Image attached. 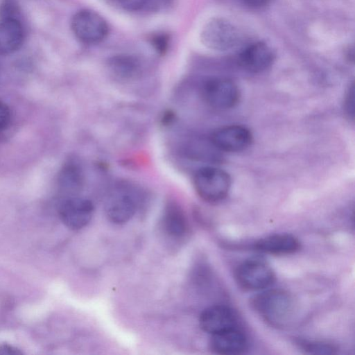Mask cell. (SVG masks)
Segmentation results:
<instances>
[{
    "label": "cell",
    "mask_w": 355,
    "mask_h": 355,
    "mask_svg": "<svg viewBox=\"0 0 355 355\" xmlns=\"http://www.w3.org/2000/svg\"><path fill=\"white\" fill-rule=\"evenodd\" d=\"M199 323L201 329L211 335L240 326L236 312L223 304L205 309L200 315Z\"/></svg>",
    "instance_id": "obj_10"
},
{
    "label": "cell",
    "mask_w": 355,
    "mask_h": 355,
    "mask_svg": "<svg viewBox=\"0 0 355 355\" xmlns=\"http://www.w3.org/2000/svg\"><path fill=\"white\" fill-rule=\"evenodd\" d=\"M246 4L253 7H261L268 4L271 0H242Z\"/></svg>",
    "instance_id": "obj_25"
},
{
    "label": "cell",
    "mask_w": 355,
    "mask_h": 355,
    "mask_svg": "<svg viewBox=\"0 0 355 355\" xmlns=\"http://www.w3.org/2000/svg\"><path fill=\"white\" fill-rule=\"evenodd\" d=\"M109 71L116 78L128 80L137 77L141 71L139 60L130 55H117L107 61Z\"/></svg>",
    "instance_id": "obj_17"
},
{
    "label": "cell",
    "mask_w": 355,
    "mask_h": 355,
    "mask_svg": "<svg viewBox=\"0 0 355 355\" xmlns=\"http://www.w3.org/2000/svg\"><path fill=\"white\" fill-rule=\"evenodd\" d=\"M62 222L73 230H80L90 222L94 212L93 202L77 196L67 197L58 209Z\"/></svg>",
    "instance_id": "obj_8"
},
{
    "label": "cell",
    "mask_w": 355,
    "mask_h": 355,
    "mask_svg": "<svg viewBox=\"0 0 355 355\" xmlns=\"http://www.w3.org/2000/svg\"><path fill=\"white\" fill-rule=\"evenodd\" d=\"M164 233L170 239L179 241L189 232V225L182 208L176 202H168L162 217Z\"/></svg>",
    "instance_id": "obj_14"
},
{
    "label": "cell",
    "mask_w": 355,
    "mask_h": 355,
    "mask_svg": "<svg viewBox=\"0 0 355 355\" xmlns=\"http://www.w3.org/2000/svg\"><path fill=\"white\" fill-rule=\"evenodd\" d=\"M205 46L216 51H226L234 47L239 40V33L230 22L214 19L207 23L201 33Z\"/></svg>",
    "instance_id": "obj_7"
},
{
    "label": "cell",
    "mask_w": 355,
    "mask_h": 355,
    "mask_svg": "<svg viewBox=\"0 0 355 355\" xmlns=\"http://www.w3.org/2000/svg\"><path fill=\"white\" fill-rule=\"evenodd\" d=\"M171 0H146L144 10L159 11L167 6Z\"/></svg>",
    "instance_id": "obj_21"
},
{
    "label": "cell",
    "mask_w": 355,
    "mask_h": 355,
    "mask_svg": "<svg viewBox=\"0 0 355 355\" xmlns=\"http://www.w3.org/2000/svg\"><path fill=\"white\" fill-rule=\"evenodd\" d=\"M114 1L119 4V1H121V0H114Z\"/></svg>",
    "instance_id": "obj_26"
},
{
    "label": "cell",
    "mask_w": 355,
    "mask_h": 355,
    "mask_svg": "<svg viewBox=\"0 0 355 355\" xmlns=\"http://www.w3.org/2000/svg\"><path fill=\"white\" fill-rule=\"evenodd\" d=\"M300 242L289 234H275L260 239L254 244V249L270 255H288L300 249Z\"/></svg>",
    "instance_id": "obj_15"
},
{
    "label": "cell",
    "mask_w": 355,
    "mask_h": 355,
    "mask_svg": "<svg viewBox=\"0 0 355 355\" xmlns=\"http://www.w3.org/2000/svg\"><path fill=\"white\" fill-rule=\"evenodd\" d=\"M200 93L209 106L221 110L234 107L240 98L237 85L231 80L223 78H212L204 81Z\"/></svg>",
    "instance_id": "obj_6"
},
{
    "label": "cell",
    "mask_w": 355,
    "mask_h": 355,
    "mask_svg": "<svg viewBox=\"0 0 355 355\" xmlns=\"http://www.w3.org/2000/svg\"><path fill=\"white\" fill-rule=\"evenodd\" d=\"M297 344L304 352L310 354H334L336 348L334 345L318 341L297 340Z\"/></svg>",
    "instance_id": "obj_18"
},
{
    "label": "cell",
    "mask_w": 355,
    "mask_h": 355,
    "mask_svg": "<svg viewBox=\"0 0 355 355\" xmlns=\"http://www.w3.org/2000/svg\"><path fill=\"white\" fill-rule=\"evenodd\" d=\"M153 45L159 53H164L168 46V37L164 35H157L152 38Z\"/></svg>",
    "instance_id": "obj_23"
},
{
    "label": "cell",
    "mask_w": 355,
    "mask_h": 355,
    "mask_svg": "<svg viewBox=\"0 0 355 355\" xmlns=\"http://www.w3.org/2000/svg\"><path fill=\"white\" fill-rule=\"evenodd\" d=\"M19 8L15 0H4L0 6L1 19L17 18Z\"/></svg>",
    "instance_id": "obj_19"
},
{
    "label": "cell",
    "mask_w": 355,
    "mask_h": 355,
    "mask_svg": "<svg viewBox=\"0 0 355 355\" xmlns=\"http://www.w3.org/2000/svg\"><path fill=\"white\" fill-rule=\"evenodd\" d=\"M345 110L348 116L354 119V85L349 89L345 101Z\"/></svg>",
    "instance_id": "obj_20"
},
{
    "label": "cell",
    "mask_w": 355,
    "mask_h": 355,
    "mask_svg": "<svg viewBox=\"0 0 355 355\" xmlns=\"http://www.w3.org/2000/svg\"><path fill=\"white\" fill-rule=\"evenodd\" d=\"M71 26L78 40L89 44L103 41L109 31L104 18L97 12L87 9L79 10L73 16Z\"/></svg>",
    "instance_id": "obj_5"
},
{
    "label": "cell",
    "mask_w": 355,
    "mask_h": 355,
    "mask_svg": "<svg viewBox=\"0 0 355 355\" xmlns=\"http://www.w3.org/2000/svg\"><path fill=\"white\" fill-rule=\"evenodd\" d=\"M85 175L82 165L77 159H68L62 166L57 177L60 192L67 197L75 196L84 184Z\"/></svg>",
    "instance_id": "obj_12"
},
{
    "label": "cell",
    "mask_w": 355,
    "mask_h": 355,
    "mask_svg": "<svg viewBox=\"0 0 355 355\" xmlns=\"http://www.w3.org/2000/svg\"><path fill=\"white\" fill-rule=\"evenodd\" d=\"M209 140L215 148L224 152L234 153L248 148L252 141V136L247 128L232 125L214 130Z\"/></svg>",
    "instance_id": "obj_9"
},
{
    "label": "cell",
    "mask_w": 355,
    "mask_h": 355,
    "mask_svg": "<svg viewBox=\"0 0 355 355\" xmlns=\"http://www.w3.org/2000/svg\"><path fill=\"white\" fill-rule=\"evenodd\" d=\"M21 354L22 352L19 349L12 345H0V355H19Z\"/></svg>",
    "instance_id": "obj_24"
},
{
    "label": "cell",
    "mask_w": 355,
    "mask_h": 355,
    "mask_svg": "<svg viewBox=\"0 0 355 355\" xmlns=\"http://www.w3.org/2000/svg\"><path fill=\"white\" fill-rule=\"evenodd\" d=\"M138 203V196L132 187L123 184L116 186L106 198L105 213L110 222L123 224L135 215Z\"/></svg>",
    "instance_id": "obj_4"
},
{
    "label": "cell",
    "mask_w": 355,
    "mask_h": 355,
    "mask_svg": "<svg viewBox=\"0 0 355 355\" xmlns=\"http://www.w3.org/2000/svg\"><path fill=\"white\" fill-rule=\"evenodd\" d=\"M251 304L265 321L275 327L286 324L294 313L292 297L281 289H270L257 295Z\"/></svg>",
    "instance_id": "obj_1"
},
{
    "label": "cell",
    "mask_w": 355,
    "mask_h": 355,
    "mask_svg": "<svg viewBox=\"0 0 355 355\" xmlns=\"http://www.w3.org/2000/svg\"><path fill=\"white\" fill-rule=\"evenodd\" d=\"M210 347L218 354H240L248 349V340L239 326L211 335Z\"/></svg>",
    "instance_id": "obj_11"
},
{
    "label": "cell",
    "mask_w": 355,
    "mask_h": 355,
    "mask_svg": "<svg viewBox=\"0 0 355 355\" xmlns=\"http://www.w3.org/2000/svg\"><path fill=\"white\" fill-rule=\"evenodd\" d=\"M274 59V53L269 46L263 42H255L241 51L239 62L243 69L255 73L268 69Z\"/></svg>",
    "instance_id": "obj_13"
},
{
    "label": "cell",
    "mask_w": 355,
    "mask_h": 355,
    "mask_svg": "<svg viewBox=\"0 0 355 355\" xmlns=\"http://www.w3.org/2000/svg\"><path fill=\"white\" fill-rule=\"evenodd\" d=\"M193 186L203 200L217 202L227 196L231 187V178L227 172L220 168L204 166L195 173Z\"/></svg>",
    "instance_id": "obj_2"
},
{
    "label": "cell",
    "mask_w": 355,
    "mask_h": 355,
    "mask_svg": "<svg viewBox=\"0 0 355 355\" xmlns=\"http://www.w3.org/2000/svg\"><path fill=\"white\" fill-rule=\"evenodd\" d=\"M10 119V112L8 105L0 101V131L6 128Z\"/></svg>",
    "instance_id": "obj_22"
},
{
    "label": "cell",
    "mask_w": 355,
    "mask_h": 355,
    "mask_svg": "<svg viewBox=\"0 0 355 355\" xmlns=\"http://www.w3.org/2000/svg\"><path fill=\"white\" fill-rule=\"evenodd\" d=\"M24 40L23 26L18 19L0 21V55L11 54L19 50Z\"/></svg>",
    "instance_id": "obj_16"
},
{
    "label": "cell",
    "mask_w": 355,
    "mask_h": 355,
    "mask_svg": "<svg viewBox=\"0 0 355 355\" xmlns=\"http://www.w3.org/2000/svg\"><path fill=\"white\" fill-rule=\"evenodd\" d=\"M234 277L239 286L248 291L265 289L275 279L271 266L258 258H251L241 262L235 269Z\"/></svg>",
    "instance_id": "obj_3"
}]
</instances>
